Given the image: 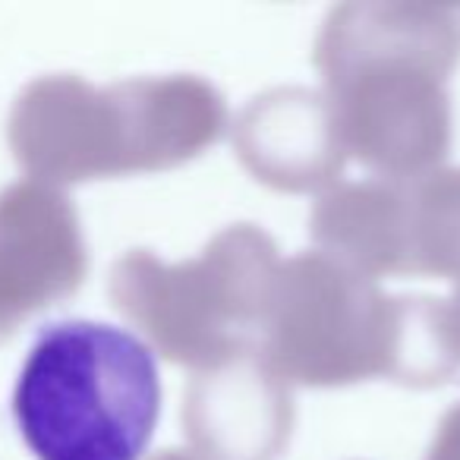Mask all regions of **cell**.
I'll list each match as a JSON object with an SVG mask.
<instances>
[{
	"label": "cell",
	"mask_w": 460,
	"mask_h": 460,
	"mask_svg": "<svg viewBox=\"0 0 460 460\" xmlns=\"http://www.w3.org/2000/svg\"><path fill=\"white\" fill-rule=\"evenodd\" d=\"M460 60V20L429 4H344L315 45L325 102L347 155L382 177H416L451 148L447 76Z\"/></svg>",
	"instance_id": "cell-1"
},
{
	"label": "cell",
	"mask_w": 460,
	"mask_h": 460,
	"mask_svg": "<svg viewBox=\"0 0 460 460\" xmlns=\"http://www.w3.org/2000/svg\"><path fill=\"white\" fill-rule=\"evenodd\" d=\"M227 108L199 76H139L92 85L41 76L10 111V148L32 180L85 183L120 173L167 171L221 139Z\"/></svg>",
	"instance_id": "cell-2"
},
{
	"label": "cell",
	"mask_w": 460,
	"mask_h": 460,
	"mask_svg": "<svg viewBox=\"0 0 460 460\" xmlns=\"http://www.w3.org/2000/svg\"><path fill=\"white\" fill-rule=\"evenodd\" d=\"M161 413V378L136 334L104 322H54L13 388V416L39 460H142Z\"/></svg>",
	"instance_id": "cell-3"
},
{
	"label": "cell",
	"mask_w": 460,
	"mask_h": 460,
	"mask_svg": "<svg viewBox=\"0 0 460 460\" xmlns=\"http://www.w3.org/2000/svg\"><path fill=\"white\" fill-rule=\"evenodd\" d=\"M278 269L269 234L234 224L190 262L167 265L148 250H129L111 269L108 290L161 357L199 372L256 350Z\"/></svg>",
	"instance_id": "cell-4"
},
{
	"label": "cell",
	"mask_w": 460,
	"mask_h": 460,
	"mask_svg": "<svg viewBox=\"0 0 460 460\" xmlns=\"http://www.w3.org/2000/svg\"><path fill=\"white\" fill-rule=\"evenodd\" d=\"M403 319L407 296H388L334 259L303 252L278 269L256 350L288 385L394 378Z\"/></svg>",
	"instance_id": "cell-5"
},
{
	"label": "cell",
	"mask_w": 460,
	"mask_h": 460,
	"mask_svg": "<svg viewBox=\"0 0 460 460\" xmlns=\"http://www.w3.org/2000/svg\"><path fill=\"white\" fill-rule=\"evenodd\" d=\"M89 275L83 227L58 186L20 180L0 192V344Z\"/></svg>",
	"instance_id": "cell-6"
},
{
	"label": "cell",
	"mask_w": 460,
	"mask_h": 460,
	"mask_svg": "<svg viewBox=\"0 0 460 460\" xmlns=\"http://www.w3.org/2000/svg\"><path fill=\"white\" fill-rule=\"evenodd\" d=\"M183 426L196 460H275L294 426L290 385L259 350L237 353L196 372Z\"/></svg>",
	"instance_id": "cell-7"
},
{
	"label": "cell",
	"mask_w": 460,
	"mask_h": 460,
	"mask_svg": "<svg viewBox=\"0 0 460 460\" xmlns=\"http://www.w3.org/2000/svg\"><path fill=\"white\" fill-rule=\"evenodd\" d=\"M234 148L259 183L284 192L332 186L347 158L325 95L309 89L252 98L234 127Z\"/></svg>",
	"instance_id": "cell-8"
},
{
	"label": "cell",
	"mask_w": 460,
	"mask_h": 460,
	"mask_svg": "<svg viewBox=\"0 0 460 460\" xmlns=\"http://www.w3.org/2000/svg\"><path fill=\"white\" fill-rule=\"evenodd\" d=\"M309 230L322 256L369 281L407 275L397 180L378 177L334 186L315 202Z\"/></svg>",
	"instance_id": "cell-9"
},
{
	"label": "cell",
	"mask_w": 460,
	"mask_h": 460,
	"mask_svg": "<svg viewBox=\"0 0 460 460\" xmlns=\"http://www.w3.org/2000/svg\"><path fill=\"white\" fill-rule=\"evenodd\" d=\"M407 275L460 281V167L401 177Z\"/></svg>",
	"instance_id": "cell-10"
},
{
	"label": "cell",
	"mask_w": 460,
	"mask_h": 460,
	"mask_svg": "<svg viewBox=\"0 0 460 460\" xmlns=\"http://www.w3.org/2000/svg\"><path fill=\"white\" fill-rule=\"evenodd\" d=\"M426 460H460V407H454L451 413L441 420Z\"/></svg>",
	"instance_id": "cell-11"
},
{
	"label": "cell",
	"mask_w": 460,
	"mask_h": 460,
	"mask_svg": "<svg viewBox=\"0 0 460 460\" xmlns=\"http://www.w3.org/2000/svg\"><path fill=\"white\" fill-rule=\"evenodd\" d=\"M447 313H451L454 332H457V341H460V281H457V288H454V296L447 300Z\"/></svg>",
	"instance_id": "cell-12"
},
{
	"label": "cell",
	"mask_w": 460,
	"mask_h": 460,
	"mask_svg": "<svg viewBox=\"0 0 460 460\" xmlns=\"http://www.w3.org/2000/svg\"><path fill=\"white\" fill-rule=\"evenodd\" d=\"M152 460H196V457H190V454H180V451H164V454H158V457H152Z\"/></svg>",
	"instance_id": "cell-13"
}]
</instances>
